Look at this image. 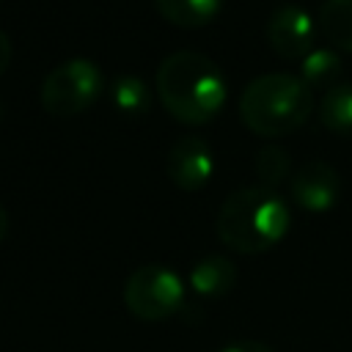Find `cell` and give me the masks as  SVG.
<instances>
[{"mask_svg": "<svg viewBox=\"0 0 352 352\" xmlns=\"http://www.w3.org/2000/svg\"><path fill=\"white\" fill-rule=\"evenodd\" d=\"M316 22L300 3H280L267 19V41L270 47L289 60H302L316 44Z\"/></svg>", "mask_w": 352, "mask_h": 352, "instance_id": "obj_6", "label": "cell"}, {"mask_svg": "<svg viewBox=\"0 0 352 352\" xmlns=\"http://www.w3.org/2000/svg\"><path fill=\"white\" fill-rule=\"evenodd\" d=\"M292 223L286 201L270 187H239L217 209L214 231L220 242L236 253L253 256L278 245Z\"/></svg>", "mask_w": 352, "mask_h": 352, "instance_id": "obj_2", "label": "cell"}, {"mask_svg": "<svg viewBox=\"0 0 352 352\" xmlns=\"http://www.w3.org/2000/svg\"><path fill=\"white\" fill-rule=\"evenodd\" d=\"M220 352H275V349H270V346L261 344V341H234V344H228V346L220 349Z\"/></svg>", "mask_w": 352, "mask_h": 352, "instance_id": "obj_16", "label": "cell"}, {"mask_svg": "<svg viewBox=\"0 0 352 352\" xmlns=\"http://www.w3.org/2000/svg\"><path fill=\"white\" fill-rule=\"evenodd\" d=\"M3 110H6V107H3V102H0V118H3Z\"/></svg>", "mask_w": 352, "mask_h": 352, "instance_id": "obj_19", "label": "cell"}, {"mask_svg": "<svg viewBox=\"0 0 352 352\" xmlns=\"http://www.w3.org/2000/svg\"><path fill=\"white\" fill-rule=\"evenodd\" d=\"M110 96H113V104L126 116H143L151 107V91H148L146 80H140L135 74H121L113 82Z\"/></svg>", "mask_w": 352, "mask_h": 352, "instance_id": "obj_14", "label": "cell"}, {"mask_svg": "<svg viewBox=\"0 0 352 352\" xmlns=\"http://www.w3.org/2000/svg\"><path fill=\"white\" fill-rule=\"evenodd\" d=\"M104 88L102 69L91 58H69L47 72L41 82V107L50 116H77L88 110Z\"/></svg>", "mask_w": 352, "mask_h": 352, "instance_id": "obj_4", "label": "cell"}, {"mask_svg": "<svg viewBox=\"0 0 352 352\" xmlns=\"http://www.w3.org/2000/svg\"><path fill=\"white\" fill-rule=\"evenodd\" d=\"M165 170L170 176V182L182 190L204 187L214 170L212 146L201 135H182L165 157Z\"/></svg>", "mask_w": 352, "mask_h": 352, "instance_id": "obj_8", "label": "cell"}, {"mask_svg": "<svg viewBox=\"0 0 352 352\" xmlns=\"http://www.w3.org/2000/svg\"><path fill=\"white\" fill-rule=\"evenodd\" d=\"M253 170L261 182V187H270L275 190L280 182L289 179L292 173V160H289V151L283 146H264L258 148L256 160H253Z\"/></svg>", "mask_w": 352, "mask_h": 352, "instance_id": "obj_15", "label": "cell"}, {"mask_svg": "<svg viewBox=\"0 0 352 352\" xmlns=\"http://www.w3.org/2000/svg\"><path fill=\"white\" fill-rule=\"evenodd\" d=\"M316 25L341 52H352V0H322Z\"/></svg>", "mask_w": 352, "mask_h": 352, "instance_id": "obj_10", "label": "cell"}, {"mask_svg": "<svg viewBox=\"0 0 352 352\" xmlns=\"http://www.w3.org/2000/svg\"><path fill=\"white\" fill-rule=\"evenodd\" d=\"M187 283L190 289L198 294V297H223L234 289L236 283V264L228 258V256H220V253H209V256H201L192 267H190V275H187Z\"/></svg>", "mask_w": 352, "mask_h": 352, "instance_id": "obj_9", "label": "cell"}, {"mask_svg": "<svg viewBox=\"0 0 352 352\" xmlns=\"http://www.w3.org/2000/svg\"><path fill=\"white\" fill-rule=\"evenodd\" d=\"M154 6L173 25L198 28V25H206L217 16L223 0H154Z\"/></svg>", "mask_w": 352, "mask_h": 352, "instance_id": "obj_13", "label": "cell"}, {"mask_svg": "<svg viewBox=\"0 0 352 352\" xmlns=\"http://www.w3.org/2000/svg\"><path fill=\"white\" fill-rule=\"evenodd\" d=\"M289 192L305 212H327L341 195V176L327 160H305L289 176Z\"/></svg>", "mask_w": 352, "mask_h": 352, "instance_id": "obj_7", "label": "cell"}, {"mask_svg": "<svg viewBox=\"0 0 352 352\" xmlns=\"http://www.w3.org/2000/svg\"><path fill=\"white\" fill-rule=\"evenodd\" d=\"M300 77L302 82L314 88H333L341 77V55L336 47H314L302 60H300Z\"/></svg>", "mask_w": 352, "mask_h": 352, "instance_id": "obj_12", "label": "cell"}, {"mask_svg": "<svg viewBox=\"0 0 352 352\" xmlns=\"http://www.w3.org/2000/svg\"><path fill=\"white\" fill-rule=\"evenodd\" d=\"M319 118L330 132L352 138V82H336L322 94Z\"/></svg>", "mask_w": 352, "mask_h": 352, "instance_id": "obj_11", "label": "cell"}, {"mask_svg": "<svg viewBox=\"0 0 352 352\" xmlns=\"http://www.w3.org/2000/svg\"><path fill=\"white\" fill-rule=\"evenodd\" d=\"M124 302L132 316L143 322H162L182 311L184 305V280L179 272L162 264L138 267L124 283Z\"/></svg>", "mask_w": 352, "mask_h": 352, "instance_id": "obj_5", "label": "cell"}, {"mask_svg": "<svg viewBox=\"0 0 352 352\" xmlns=\"http://www.w3.org/2000/svg\"><path fill=\"white\" fill-rule=\"evenodd\" d=\"M6 234H8V212H6V206L0 204V242L6 239Z\"/></svg>", "mask_w": 352, "mask_h": 352, "instance_id": "obj_18", "label": "cell"}, {"mask_svg": "<svg viewBox=\"0 0 352 352\" xmlns=\"http://www.w3.org/2000/svg\"><path fill=\"white\" fill-rule=\"evenodd\" d=\"M157 96L165 110L184 124L212 121L228 96V82L223 69L204 52L176 50L162 58L154 80Z\"/></svg>", "mask_w": 352, "mask_h": 352, "instance_id": "obj_1", "label": "cell"}, {"mask_svg": "<svg viewBox=\"0 0 352 352\" xmlns=\"http://www.w3.org/2000/svg\"><path fill=\"white\" fill-rule=\"evenodd\" d=\"M11 55H14V47H11V38H8V33L0 28V74L8 69V63H11Z\"/></svg>", "mask_w": 352, "mask_h": 352, "instance_id": "obj_17", "label": "cell"}, {"mask_svg": "<svg viewBox=\"0 0 352 352\" xmlns=\"http://www.w3.org/2000/svg\"><path fill=\"white\" fill-rule=\"evenodd\" d=\"M242 124L264 138L300 129L314 113V91L292 72H267L253 77L239 94Z\"/></svg>", "mask_w": 352, "mask_h": 352, "instance_id": "obj_3", "label": "cell"}]
</instances>
